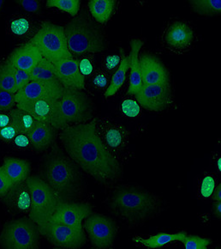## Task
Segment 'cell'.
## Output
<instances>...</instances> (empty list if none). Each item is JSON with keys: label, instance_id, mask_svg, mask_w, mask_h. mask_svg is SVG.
<instances>
[{"label": "cell", "instance_id": "1", "mask_svg": "<svg viewBox=\"0 0 221 249\" xmlns=\"http://www.w3.org/2000/svg\"><path fill=\"white\" fill-rule=\"evenodd\" d=\"M59 139L70 159L97 183L109 187L121 179L120 161L101 142L96 132V120L60 130Z\"/></svg>", "mask_w": 221, "mask_h": 249}, {"label": "cell", "instance_id": "2", "mask_svg": "<svg viewBox=\"0 0 221 249\" xmlns=\"http://www.w3.org/2000/svg\"><path fill=\"white\" fill-rule=\"evenodd\" d=\"M107 208L116 219L128 227H136L159 216L164 202L143 187L120 185L107 198Z\"/></svg>", "mask_w": 221, "mask_h": 249}, {"label": "cell", "instance_id": "3", "mask_svg": "<svg viewBox=\"0 0 221 249\" xmlns=\"http://www.w3.org/2000/svg\"><path fill=\"white\" fill-rule=\"evenodd\" d=\"M42 178L63 200L71 201L81 195L83 176L81 169L58 145L45 155L41 164Z\"/></svg>", "mask_w": 221, "mask_h": 249}, {"label": "cell", "instance_id": "4", "mask_svg": "<svg viewBox=\"0 0 221 249\" xmlns=\"http://www.w3.org/2000/svg\"><path fill=\"white\" fill-rule=\"evenodd\" d=\"M63 29L71 54L96 53L106 49L103 31L99 24L88 16L76 17Z\"/></svg>", "mask_w": 221, "mask_h": 249}, {"label": "cell", "instance_id": "5", "mask_svg": "<svg viewBox=\"0 0 221 249\" xmlns=\"http://www.w3.org/2000/svg\"><path fill=\"white\" fill-rule=\"evenodd\" d=\"M94 105L84 90L63 88L58 99L55 128L57 130L92 121Z\"/></svg>", "mask_w": 221, "mask_h": 249}, {"label": "cell", "instance_id": "6", "mask_svg": "<svg viewBox=\"0 0 221 249\" xmlns=\"http://www.w3.org/2000/svg\"><path fill=\"white\" fill-rule=\"evenodd\" d=\"M25 182L31 195L29 216L37 224L40 233L43 235L57 205L63 199L41 176H30Z\"/></svg>", "mask_w": 221, "mask_h": 249}, {"label": "cell", "instance_id": "7", "mask_svg": "<svg viewBox=\"0 0 221 249\" xmlns=\"http://www.w3.org/2000/svg\"><path fill=\"white\" fill-rule=\"evenodd\" d=\"M30 42L38 48L43 59L52 64L73 57L67 46L63 27L53 22H43Z\"/></svg>", "mask_w": 221, "mask_h": 249}, {"label": "cell", "instance_id": "8", "mask_svg": "<svg viewBox=\"0 0 221 249\" xmlns=\"http://www.w3.org/2000/svg\"><path fill=\"white\" fill-rule=\"evenodd\" d=\"M40 230L30 217H21L5 223L0 232V246L6 249H38Z\"/></svg>", "mask_w": 221, "mask_h": 249}, {"label": "cell", "instance_id": "9", "mask_svg": "<svg viewBox=\"0 0 221 249\" xmlns=\"http://www.w3.org/2000/svg\"><path fill=\"white\" fill-rule=\"evenodd\" d=\"M195 41L193 27L182 20L167 22L159 37L161 47L170 53L176 55L184 54L189 51Z\"/></svg>", "mask_w": 221, "mask_h": 249}, {"label": "cell", "instance_id": "10", "mask_svg": "<svg viewBox=\"0 0 221 249\" xmlns=\"http://www.w3.org/2000/svg\"><path fill=\"white\" fill-rule=\"evenodd\" d=\"M83 229L91 245L99 249H110L118 231V224L112 217L94 213L85 218Z\"/></svg>", "mask_w": 221, "mask_h": 249}, {"label": "cell", "instance_id": "11", "mask_svg": "<svg viewBox=\"0 0 221 249\" xmlns=\"http://www.w3.org/2000/svg\"><path fill=\"white\" fill-rule=\"evenodd\" d=\"M96 132L105 147L118 160L128 150L129 131L117 121L109 118L96 121Z\"/></svg>", "mask_w": 221, "mask_h": 249}, {"label": "cell", "instance_id": "12", "mask_svg": "<svg viewBox=\"0 0 221 249\" xmlns=\"http://www.w3.org/2000/svg\"><path fill=\"white\" fill-rule=\"evenodd\" d=\"M43 236L53 247L59 249H79L85 245L87 236L83 228H76L65 224L49 222Z\"/></svg>", "mask_w": 221, "mask_h": 249}, {"label": "cell", "instance_id": "13", "mask_svg": "<svg viewBox=\"0 0 221 249\" xmlns=\"http://www.w3.org/2000/svg\"><path fill=\"white\" fill-rule=\"evenodd\" d=\"M135 96L141 107L151 112L164 111L174 103L171 84H142Z\"/></svg>", "mask_w": 221, "mask_h": 249}, {"label": "cell", "instance_id": "14", "mask_svg": "<svg viewBox=\"0 0 221 249\" xmlns=\"http://www.w3.org/2000/svg\"><path fill=\"white\" fill-rule=\"evenodd\" d=\"M93 213L92 205L81 202L62 200L57 205L49 222L59 223L76 228L82 227V222Z\"/></svg>", "mask_w": 221, "mask_h": 249}, {"label": "cell", "instance_id": "15", "mask_svg": "<svg viewBox=\"0 0 221 249\" xmlns=\"http://www.w3.org/2000/svg\"><path fill=\"white\" fill-rule=\"evenodd\" d=\"M141 78L142 84H171L169 71L157 56L143 53L139 56Z\"/></svg>", "mask_w": 221, "mask_h": 249}, {"label": "cell", "instance_id": "16", "mask_svg": "<svg viewBox=\"0 0 221 249\" xmlns=\"http://www.w3.org/2000/svg\"><path fill=\"white\" fill-rule=\"evenodd\" d=\"M63 89V85L59 82L31 81L25 88L16 93V102L19 103L45 98L59 99Z\"/></svg>", "mask_w": 221, "mask_h": 249}, {"label": "cell", "instance_id": "17", "mask_svg": "<svg viewBox=\"0 0 221 249\" xmlns=\"http://www.w3.org/2000/svg\"><path fill=\"white\" fill-rule=\"evenodd\" d=\"M57 104V98H45L19 102L16 104V107L26 111L33 116L35 121L52 124L55 127Z\"/></svg>", "mask_w": 221, "mask_h": 249}, {"label": "cell", "instance_id": "18", "mask_svg": "<svg viewBox=\"0 0 221 249\" xmlns=\"http://www.w3.org/2000/svg\"><path fill=\"white\" fill-rule=\"evenodd\" d=\"M56 75L63 88L85 89V77L79 70L78 59L73 57L53 64Z\"/></svg>", "mask_w": 221, "mask_h": 249}, {"label": "cell", "instance_id": "19", "mask_svg": "<svg viewBox=\"0 0 221 249\" xmlns=\"http://www.w3.org/2000/svg\"><path fill=\"white\" fill-rule=\"evenodd\" d=\"M2 201L12 214H29L31 205V195L26 182L11 187L2 197Z\"/></svg>", "mask_w": 221, "mask_h": 249}, {"label": "cell", "instance_id": "20", "mask_svg": "<svg viewBox=\"0 0 221 249\" xmlns=\"http://www.w3.org/2000/svg\"><path fill=\"white\" fill-rule=\"evenodd\" d=\"M42 59L43 57L38 48L29 41L16 48L9 55L7 60L16 69L30 72Z\"/></svg>", "mask_w": 221, "mask_h": 249}, {"label": "cell", "instance_id": "21", "mask_svg": "<svg viewBox=\"0 0 221 249\" xmlns=\"http://www.w3.org/2000/svg\"><path fill=\"white\" fill-rule=\"evenodd\" d=\"M59 130L52 124L35 121L33 127L29 132L30 147L37 152L48 150L55 142Z\"/></svg>", "mask_w": 221, "mask_h": 249}, {"label": "cell", "instance_id": "22", "mask_svg": "<svg viewBox=\"0 0 221 249\" xmlns=\"http://www.w3.org/2000/svg\"><path fill=\"white\" fill-rule=\"evenodd\" d=\"M1 168L7 177L11 187L25 182L31 172L30 161L22 158H5Z\"/></svg>", "mask_w": 221, "mask_h": 249}, {"label": "cell", "instance_id": "23", "mask_svg": "<svg viewBox=\"0 0 221 249\" xmlns=\"http://www.w3.org/2000/svg\"><path fill=\"white\" fill-rule=\"evenodd\" d=\"M143 42L139 39L131 40L130 42V53H129V87L128 93L129 95H136L142 85L140 73V64H139V52L142 47Z\"/></svg>", "mask_w": 221, "mask_h": 249}, {"label": "cell", "instance_id": "24", "mask_svg": "<svg viewBox=\"0 0 221 249\" xmlns=\"http://www.w3.org/2000/svg\"><path fill=\"white\" fill-rule=\"evenodd\" d=\"M117 3L115 0H91L88 6L89 11L97 23H107L114 14Z\"/></svg>", "mask_w": 221, "mask_h": 249}, {"label": "cell", "instance_id": "25", "mask_svg": "<svg viewBox=\"0 0 221 249\" xmlns=\"http://www.w3.org/2000/svg\"><path fill=\"white\" fill-rule=\"evenodd\" d=\"M186 236H187V233L185 231H181L175 234L158 233L155 235H152L149 238L143 239L137 237L135 238V242L148 249H158L176 241L183 242Z\"/></svg>", "mask_w": 221, "mask_h": 249}, {"label": "cell", "instance_id": "26", "mask_svg": "<svg viewBox=\"0 0 221 249\" xmlns=\"http://www.w3.org/2000/svg\"><path fill=\"white\" fill-rule=\"evenodd\" d=\"M31 81H43V82H59L56 75L53 64L42 59L36 66L30 71Z\"/></svg>", "mask_w": 221, "mask_h": 249}, {"label": "cell", "instance_id": "27", "mask_svg": "<svg viewBox=\"0 0 221 249\" xmlns=\"http://www.w3.org/2000/svg\"><path fill=\"white\" fill-rule=\"evenodd\" d=\"M189 5L192 11L196 14L206 17L221 16V0H191Z\"/></svg>", "mask_w": 221, "mask_h": 249}, {"label": "cell", "instance_id": "28", "mask_svg": "<svg viewBox=\"0 0 221 249\" xmlns=\"http://www.w3.org/2000/svg\"><path fill=\"white\" fill-rule=\"evenodd\" d=\"M129 68V56H128L122 59L118 69L115 71L114 74L111 77L110 85L104 94L105 97H110L111 95H114L115 93L121 88L122 85H124L126 81V72Z\"/></svg>", "mask_w": 221, "mask_h": 249}, {"label": "cell", "instance_id": "29", "mask_svg": "<svg viewBox=\"0 0 221 249\" xmlns=\"http://www.w3.org/2000/svg\"><path fill=\"white\" fill-rule=\"evenodd\" d=\"M15 67L7 59L0 64V89L16 94Z\"/></svg>", "mask_w": 221, "mask_h": 249}, {"label": "cell", "instance_id": "30", "mask_svg": "<svg viewBox=\"0 0 221 249\" xmlns=\"http://www.w3.org/2000/svg\"><path fill=\"white\" fill-rule=\"evenodd\" d=\"M11 119L18 129V132L27 134H29L35 122V120L31 114L17 107L11 109Z\"/></svg>", "mask_w": 221, "mask_h": 249}, {"label": "cell", "instance_id": "31", "mask_svg": "<svg viewBox=\"0 0 221 249\" xmlns=\"http://www.w3.org/2000/svg\"><path fill=\"white\" fill-rule=\"evenodd\" d=\"M47 6L51 8H57L60 11L69 13L72 17L78 15L81 1L79 0H48Z\"/></svg>", "mask_w": 221, "mask_h": 249}, {"label": "cell", "instance_id": "32", "mask_svg": "<svg viewBox=\"0 0 221 249\" xmlns=\"http://www.w3.org/2000/svg\"><path fill=\"white\" fill-rule=\"evenodd\" d=\"M121 111L126 117L137 118L142 113V107L137 100L127 97L122 101Z\"/></svg>", "mask_w": 221, "mask_h": 249}, {"label": "cell", "instance_id": "33", "mask_svg": "<svg viewBox=\"0 0 221 249\" xmlns=\"http://www.w3.org/2000/svg\"><path fill=\"white\" fill-rule=\"evenodd\" d=\"M210 239L201 237L199 235H189L183 241L184 247L186 249H206L210 245Z\"/></svg>", "mask_w": 221, "mask_h": 249}, {"label": "cell", "instance_id": "34", "mask_svg": "<svg viewBox=\"0 0 221 249\" xmlns=\"http://www.w3.org/2000/svg\"><path fill=\"white\" fill-rule=\"evenodd\" d=\"M31 24L25 18H18L11 22V31L16 36H24L30 32Z\"/></svg>", "mask_w": 221, "mask_h": 249}, {"label": "cell", "instance_id": "35", "mask_svg": "<svg viewBox=\"0 0 221 249\" xmlns=\"http://www.w3.org/2000/svg\"><path fill=\"white\" fill-rule=\"evenodd\" d=\"M16 94L0 89V113L10 111L16 107Z\"/></svg>", "mask_w": 221, "mask_h": 249}, {"label": "cell", "instance_id": "36", "mask_svg": "<svg viewBox=\"0 0 221 249\" xmlns=\"http://www.w3.org/2000/svg\"><path fill=\"white\" fill-rule=\"evenodd\" d=\"M216 183L215 179L210 175H206L201 180L200 184V195L203 198H209L213 195Z\"/></svg>", "mask_w": 221, "mask_h": 249}, {"label": "cell", "instance_id": "37", "mask_svg": "<svg viewBox=\"0 0 221 249\" xmlns=\"http://www.w3.org/2000/svg\"><path fill=\"white\" fill-rule=\"evenodd\" d=\"M14 77H15L16 93L25 88L31 82L30 72L26 71L19 70L15 68Z\"/></svg>", "mask_w": 221, "mask_h": 249}, {"label": "cell", "instance_id": "38", "mask_svg": "<svg viewBox=\"0 0 221 249\" xmlns=\"http://www.w3.org/2000/svg\"><path fill=\"white\" fill-rule=\"evenodd\" d=\"M121 61L120 55H108L103 61V64H102V70L101 71H103L109 75V74L111 73L112 71H114L115 69L119 66Z\"/></svg>", "mask_w": 221, "mask_h": 249}, {"label": "cell", "instance_id": "39", "mask_svg": "<svg viewBox=\"0 0 221 249\" xmlns=\"http://www.w3.org/2000/svg\"><path fill=\"white\" fill-rule=\"evenodd\" d=\"M17 133H19L18 129L11 119V124L4 128L0 129V140L6 143H10L14 140Z\"/></svg>", "mask_w": 221, "mask_h": 249}, {"label": "cell", "instance_id": "40", "mask_svg": "<svg viewBox=\"0 0 221 249\" xmlns=\"http://www.w3.org/2000/svg\"><path fill=\"white\" fill-rule=\"evenodd\" d=\"M78 64H79L80 72L83 77H88L93 73L94 68H95L93 57H89V56L84 57L81 60H78Z\"/></svg>", "mask_w": 221, "mask_h": 249}, {"label": "cell", "instance_id": "41", "mask_svg": "<svg viewBox=\"0 0 221 249\" xmlns=\"http://www.w3.org/2000/svg\"><path fill=\"white\" fill-rule=\"evenodd\" d=\"M11 142L13 146L18 150H25L30 147V137L27 133L19 132Z\"/></svg>", "mask_w": 221, "mask_h": 249}, {"label": "cell", "instance_id": "42", "mask_svg": "<svg viewBox=\"0 0 221 249\" xmlns=\"http://www.w3.org/2000/svg\"><path fill=\"white\" fill-rule=\"evenodd\" d=\"M108 74L106 73L103 71H98L97 73L94 76L93 78V85L97 89H103L108 85Z\"/></svg>", "mask_w": 221, "mask_h": 249}, {"label": "cell", "instance_id": "43", "mask_svg": "<svg viewBox=\"0 0 221 249\" xmlns=\"http://www.w3.org/2000/svg\"><path fill=\"white\" fill-rule=\"evenodd\" d=\"M18 4L22 6L24 10L29 12H37L41 8L40 2L36 0H22L18 1Z\"/></svg>", "mask_w": 221, "mask_h": 249}, {"label": "cell", "instance_id": "44", "mask_svg": "<svg viewBox=\"0 0 221 249\" xmlns=\"http://www.w3.org/2000/svg\"><path fill=\"white\" fill-rule=\"evenodd\" d=\"M11 187V184L0 166V198H2L10 190Z\"/></svg>", "mask_w": 221, "mask_h": 249}, {"label": "cell", "instance_id": "45", "mask_svg": "<svg viewBox=\"0 0 221 249\" xmlns=\"http://www.w3.org/2000/svg\"><path fill=\"white\" fill-rule=\"evenodd\" d=\"M11 123V110L0 113V129L4 128Z\"/></svg>", "mask_w": 221, "mask_h": 249}, {"label": "cell", "instance_id": "46", "mask_svg": "<svg viewBox=\"0 0 221 249\" xmlns=\"http://www.w3.org/2000/svg\"><path fill=\"white\" fill-rule=\"evenodd\" d=\"M213 212L214 216L217 218H221V202H214L213 205Z\"/></svg>", "mask_w": 221, "mask_h": 249}, {"label": "cell", "instance_id": "47", "mask_svg": "<svg viewBox=\"0 0 221 249\" xmlns=\"http://www.w3.org/2000/svg\"><path fill=\"white\" fill-rule=\"evenodd\" d=\"M213 198H214V202L221 201V185H218L216 188H214V193H213Z\"/></svg>", "mask_w": 221, "mask_h": 249}, {"label": "cell", "instance_id": "48", "mask_svg": "<svg viewBox=\"0 0 221 249\" xmlns=\"http://www.w3.org/2000/svg\"><path fill=\"white\" fill-rule=\"evenodd\" d=\"M216 168H217L218 171H221V157H218L217 160H216Z\"/></svg>", "mask_w": 221, "mask_h": 249}, {"label": "cell", "instance_id": "49", "mask_svg": "<svg viewBox=\"0 0 221 249\" xmlns=\"http://www.w3.org/2000/svg\"><path fill=\"white\" fill-rule=\"evenodd\" d=\"M3 5H4V1H3V0H0V11H2Z\"/></svg>", "mask_w": 221, "mask_h": 249}]
</instances>
